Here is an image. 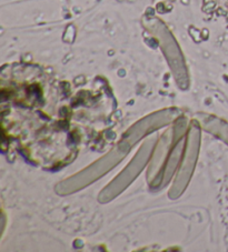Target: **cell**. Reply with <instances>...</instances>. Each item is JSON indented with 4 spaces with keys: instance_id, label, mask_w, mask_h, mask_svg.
<instances>
[]
</instances>
